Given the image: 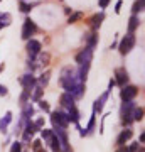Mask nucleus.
I'll use <instances>...</instances> for the list:
<instances>
[{
	"instance_id": "f257e3e1",
	"label": "nucleus",
	"mask_w": 145,
	"mask_h": 152,
	"mask_svg": "<svg viewBox=\"0 0 145 152\" xmlns=\"http://www.w3.org/2000/svg\"><path fill=\"white\" fill-rule=\"evenodd\" d=\"M135 42H137V39H135V34L133 32H128V34H125L123 39L120 41V53L122 54H128L130 51L135 48Z\"/></svg>"
},
{
	"instance_id": "f03ea898",
	"label": "nucleus",
	"mask_w": 145,
	"mask_h": 152,
	"mask_svg": "<svg viewBox=\"0 0 145 152\" xmlns=\"http://www.w3.org/2000/svg\"><path fill=\"white\" fill-rule=\"evenodd\" d=\"M137 107L135 105V102L132 100V102H123V105H122V122H123V125H130L133 120H132V113H133V108Z\"/></svg>"
},
{
	"instance_id": "7ed1b4c3",
	"label": "nucleus",
	"mask_w": 145,
	"mask_h": 152,
	"mask_svg": "<svg viewBox=\"0 0 145 152\" xmlns=\"http://www.w3.org/2000/svg\"><path fill=\"white\" fill-rule=\"evenodd\" d=\"M51 120H52V125L54 127H61V129H66L69 125V120H68V113L64 112H52L51 113Z\"/></svg>"
},
{
	"instance_id": "20e7f679",
	"label": "nucleus",
	"mask_w": 145,
	"mask_h": 152,
	"mask_svg": "<svg viewBox=\"0 0 145 152\" xmlns=\"http://www.w3.org/2000/svg\"><path fill=\"white\" fill-rule=\"evenodd\" d=\"M37 31V27H36V22L31 19V17H27L26 20H24V27H22V39H26V41H29L31 39V36H34V32Z\"/></svg>"
},
{
	"instance_id": "39448f33",
	"label": "nucleus",
	"mask_w": 145,
	"mask_h": 152,
	"mask_svg": "<svg viewBox=\"0 0 145 152\" xmlns=\"http://www.w3.org/2000/svg\"><path fill=\"white\" fill-rule=\"evenodd\" d=\"M137 95H138V88L137 86H122L120 98H122L123 102H132V100H135Z\"/></svg>"
},
{
	"instance_id": "423d86ee",
	"label": "nucleus",
	"mask_w": 145,
	"mask_h": 152,
	"mask_svg": "<svg viewBox=\"0 0 145 152\" xmlns=\"http://www.w3.org/2000/svg\"><path fill=\"white\" fill-rule=\"evenodd\" d=\"M41 42L36 41V39H29L27 41V53H29V59H34V58H37V54L41 53Z\"/></svg>"
},
{
	"instance_id": "0eeeda50",
	"label": "nucleus",
	"mask_w": 145,
	"mask_h": 152,
	"mask_svg": "<svg viewBox=\"0 0 145 152\" xmlns=\"http://www.w3.org/2000/svg\"><path fill=\"white\" fill-rule=\"evenodd\" d=\"M115 85H118V86H127V83H128V71L125 69V68H117L115 69Z\"/></svg>"
},
{
	"instance_id": "6e6552de",
	"label": "nucleus",
	"mask_w": 145,
	"mask_h": 152,
	"mask_svg": "<svg viewBox=\"0 0 145 152\" xmlns=\"http://www.w3.org/2000/svg\"><path fill=\"white\" fill-rule=\"evenodd\" d=\"M93 59V49L90 48H85L83 51H79L76 54V63L78 64H85V63H91Z\"/></svg>"
},
{
	"instance_id": "1a4fd4ad",
	"label": "nucleus",
	"mask_w": 145,
	"mask_h": 152,
	"mask_svg": "<svg viewBox=\"0 0 145 152\" xmlns=\"http://www.w3.org/2000/svg\"><path fill=\"white\" fill-rule=\"evenodd\" d=\"M110 90H106V91L103 93L101 96L98 98L96 102H95V107H93V112L95 113H101L103 112V108H105V103H106V100H108V96H110Z\"/></svg>"
},
{
	"instance_id": "9d476101",
	"label": "nucleus",
	"mask_w": 145,
	"mask_h": 152,
	"mask_svg": "<svg viewBox=\"0 0 145 152\" xmlns=\"http://www.w3.org/2000/svg\"><path fill=\"white\" fill-rule=\"evenodd\" d=\"M19 81H20L24 90H32V88L37 85V80H36V76H32V75H24Z\"/></svg>"
},
{
	"instance_id": "9b49d317",
	"label": "nucleus",
	"mask_w": 145,
	"mask_h": 152,
	"mask_svg": "<svg viewBox=\"0 0 145 152\" xmlns=\"http://www.w3.org/2000/svg\"><path fill=\"white\" fill-rule=\"evenodd\" d=\"M132 135H133V132L130 130V129H125V130H122V134H120L118 137H117V145H125V142L130 140L132 139Z\"/></svg>"
},
{
	"instance_id": "f8f14e48",
	"label": "nucleus",
	"mask_w": 145,
	"mask_h": 152,
	"mask_svg": "<svg viewBox=\"0 0 145 152\" xmlns=\"http://www.w3.org/2000/svg\"><path fill=\"white\" fill-rule=\"evenodd\" d=\"M103 20H105V14L100 12V14H96V15H93L91 19H90V26H91L93 31H96V29H100V26H101Z\"/></svg>"
},
{
	"instance_id": "ddd939ff",
	"label": "nucleus",
	"mask_w": 145,
	"mask_h": 152,
	"mask_svg": "<svg viewBox=\"0 0 145 152\" xmlns=\"http://www.w3.org/2000/svg\"><path fill=\"white\" fill-rule=\"evenodd\" d=\"M59 102H61V105H63L64 108L69 110L71 107H74V102H76V100L71 96L69 93H63V95H61V98H59Z\"/></svg>"
},
{
	"instance_id": "4468645a",
	"label": "nucleus",
	"mask_w": 145,
	"mask_h": 152,
	"mask_svg": "<svg viewBox=\"0 0 145 152\" xmlns=\"http://www.w3.org/2000/svg\"><path fill=\"white\" fill-rule=\"evenodd\" d=\"M86 48H90V49H95V46L98 44V34L96 31H91V32L86 36Z\"/></svg>"
},
{
	"instance_id": "2eb2a0df",
	"label": "nucleus",
	"mask_w": 145,
	"mask_h": 152,
	"mask_svg": "<svg viewBox=\"0 0 145 152\" xmlns=\"http://www.w3.org/2000/svg\"><path fill=\"white\" fill-rule=\"evenodd\" d=\"M68 120H69V124H74V125L79 122V112L76 108V105L68 110Z\"/></svg>"
},
{
	"instance_id": "dca6fc26",
	"label": "nucleus",
	"mask_w": 145,
	"mask_h": 152,
	"mask_svg": "<svg viewBox=\"0 0 145 152\" xmlns=\"http://www.w3.org/2000/svg\"><path fill=\"white\" fill-rule=\"evenodd\" d=\"M10 122H12V112H7L5 117L0 120V130L4 132V134L7 132V127H9V124H10Z\"/></svg>"
},
{
	"instance_id": "f3484780",
	"label": "nucleus",
	"mask_w": 145,
	"mask_h": 152,
	"mask_svg": "<svg viewBox=\"0 0 145 152\" xmlns=\"http://www.w3.org/2000/svg\"><path fill=\"white\" fill-rule=\"evenodd\" d=\"M49 145H51V149H52V152H61V144H59V139H58V135L52 132V137H51V140L47 142Z\"/></svg>"
},
{
	"instance_id": "a211bd4d",
	"label": "nucleus",
	"mask_w": 145,
	"mask_h": 152,
	"mask_svg": "<svg viewBox=\"0 0 145 152\" xmlns=\"http://www.w3.org/2000/svg\"><path fill=\"white\" fill-rule=\"evenodd\" d=\"M138 26H140V19L137 15H132L128 20V32H135L138 29Z\"/></svg>"
},
{
	"instance_id": "6ab92c4d",
	"label": "nucleus",
	"mask_w": 145,
	"mask_h": 152,
	"mask_svg": "<svg viewBox=\"0 0 145 152\" xmlns=\"http://www.w3.org/2000/svg\"><path fill=\"white\" fill-rule=\"evenodd\" d=\"M49 76H51V71H46V73H42V75H41V78L37 80V86H41V88H46V86H47Z\"/></svg>"
},
{
	"instance_id": "aec40b11",
	"label": "nucleus",
	"mask_w": 145,
	"mask_h": 152,
	"mask_svg": "<svg viewBox=\"0 0 145 152\" xmlns=\"http://www.w3.org/2000/svg\"><path fill=\"white\" fill-rule=\"evenodd\" d=\"M12 22V15L9 12H4V14H0V26L2 27H7V26H10Z\"/></svg>"
},
{
	"instance_id": "412c9836",
	"label": "nucleus",
	"mask_w": 145,
	"mask_h": 152,
	"mask_svg": "<svg viewBox=\"0 0 145 152\" xmlns=\"http://www.w3.org/2000/svg\"><path fill=\"white\" fill-rule=\"evenodd\" d=\"M142 118H144V108L142 107H135L133 113H132V120L133 122H140Z\"/></svg>"
},
{
	"instance_id": "4be33fe9",
	"label": "nucleus",
	"mask_w": 145,
	"mask_h": 152,
	"mask_svg": "<svg viewBox=\"0 0 145 152\" xmlns=\"http://www.w3.org/2000/svg\"><path fill=\"white\" fill-rule=\"evenodd\" d=\"M95 122H96V113L93 112V115H91V118H90V122H88V127L85 129V132H86V135H90L93 132V129H95Z\"/></svg>"
},
{
	"instance_id": "5701e85b",
	"label": "nucleus",
	"mask_w": 145,
	"mask_h": 152,
	"mask_svg": "<svg viewBox=\"0 0 145 152\" xmlns=\"http://www.w3.org/2000/svg\"><path fill=\"white\" fill-rule=\"evenodd\" d=\"M142 10H144V0H137V2L133 4V7H132V14L137 15V14L142 12Z\"/></svg>"
},
{
	"instance_id": "b1692460",
	"label": "nucleus",
	"mask_w": 145,
	"mask_h": 152,
	"mask_svg": "<svg viewBox=\"0 0 145 152\" xmlns=\"http://www.w3.org/2000/svg\"><path fill=\"white\" fill-rule=\"evenodd\" d=\"M34 90H36V91L31 93V96H32L34 102H39V100H41V95H42V91H44V88H41V86H37V85H36V86H34Z\"/></svg>"
},
{
	"instance_id": "393cba45",
	"label": "nucleus",
	"mask_w": 145,
	"mask_h": 152,
	"mask_svg": "<svg viewBox=\"0 0 145 152\" xmlns=\"http://www.w3.org/2000/svg\"><path fill=\"white\" fill-rule=\"evenodd\" d=\"M37 56H39V64H44V66L49 64V59H51V56H49L47 53H44V54H42V53H39Z\"/></svg>"
},
{
	"instance_id": "a878e982",
	"label": "nucleus",
	"mask_w": 145,
	"mask_h": 152,
	"mask_svg": "<svg viewBox=\"0 0 145 152\" xmlns=\"http://www.w3.org/2000/svg\"><path fill=\"white\" fill-rule=\"evenodd\" d=\"M31 93H32V90H24V93L20 95V105L27 103V100L31 98Z\"/></svg>"
},
{
	"instance_id": "bb28decb",
	"label": "nucleus",
	"mask_w": 145,
	"mask_h": 152,
	"mask_svg": "<svg viewBox=\"0 0 145 152\" xmlns=\"http://www.w3.org/2000/svg\"><path fill=\"white\" fill-rule=\"evenodd\" d=\"M32 115H34V107H32V105H27L26 110H24V115H22V117H24L26 120H29V117H32Z\"/></svg>"
},
{
	"instance_id": "cd10ccee",
	"label": "nucleus",
	"mask_w": 145,
	"mask_h": 152,
	"mask_svg": "<svg viewBox=\"0 0 145 152\" xmlns=\"http://www.w3.org/2000/svg\"><path fill=\"white\" fill-rule=\"evenodd\" d=\"M81 17H83V14H81V12H74V14H71V15H69L68 22H69V24H74V22H78V20H79Z\"/></svg>"
},
{
	"instance_id": "c85d7f7f",
	"label": "nucleus",
	"mask_w": 145,
	"mask_h": 152,
	"mask_svg": "<svg viewBox=\"0 0 145 152\" xmlns=\"http://www.w3.org/2000/svg\"><path fill=\"white\" fill-rule=\"evenodd\" d=\"M39 107H41V110H44L46 113H51V107H49L47 102H44V100H39Z\"/></svg>"
},
{
	"instance_id": "c756f323",
	"label": "nucleus",
	"mask_w": 145,
	"mask_h": 152,
	"mask_svg": "<svg viewBox=\"0 0 145 152\" xmlns=\"http://www.w3.org/2000/svg\"><path fill=\"white\" fill-rule=\"evenodd\" d=\"M41 135H42V140L49 142L52 137V130H41Z\"/></svg>"
},
{
	"instance_id": "7c9ffc66",
	"label": "nucleus",
	"mask_w": 145,
	"mask_h": 152,
	"mask_svg": "<svg viewBox=\"0 0 145 152\" xmlns=\"http://www.w3.org/2000/svg\"><path fill=\"white\" fill-rule=\"evenodd\" d=\"M10 152H22V144L20 142H14L10 147Z\"/></svg>"
},
{
	"instance_id": "2f4dec72",
	"label": "nucleus",
	"mask_w": 145,
	"mask_h": 152,
	"mask_svg": "<svg viewBox=\"0 0 145 152\" xmlns=\"http://www.w3.org/2000/svg\"><path fill=\"white\" fill-rule=\"evenodd\" d=\"M31 9H32V5H31V4H27V2H20V10L22 12H31Z\"/></svg>"
},
{
	"instance_id": "473e14b6",
	"label": "nucleus",
	"mask_w": 145,
	"mask_h": 152,
	"mask_svg": "<svg viewBox=\"0 0 145 152\" xmlns=\"http://www.w3.org/2000/svg\"><path fill=\"white\" fill-rule=\"evenodd\" d=\"M34 125H36V129H37V130H42L44 118H39V120H36V122H34Z\"/></svg>"
},
{
	"instance_id": "72a5a7b5",
	"label": "nucleus",
	"mask_w": 145,
	"mask_h": 152,
	"mask_svg": "<svg viewBox=\"0 0 145 152\" xmlns=\"http://www.w3.org/2000/svg\"><path fill=\"white\" fill-rule=\"evenodd\" d=\"M137 151H138V142H133V144L127 149V152H137Z\"/></svg>"
},
{
	"instance_id": "f704fd0d",
	"label": "nucleus",
	"mask_w": 145,
	"mask_h": 152,
	"mask_svg": "<svg viewBox=\"0 0 145 152\" xmlns=\"http://www.w3.org/2000/svg\"><path fill=\"white\" fill-rule=\"evenodd\" d=\"M32 145H34V151L36 152H42V149H41V140H34Z\"/></svg>"
},
{
	"instance_id": "c9c22d12",
	"label": "nucleus",
	"mask_w": 145,
	"mask_h": 152,
	"mask_svg": "<svg viewBox=\"0 0 145 152\" xmlns=\"http://www.w3.org/2000/svg\"><path fill=\"white\" fill-rule=\"evenodd\" d=\"M122 5H123V2H122V0H118V2H117V5H115V12H117V14H120Z\"/></svg>"
},
{
	"instance_id": "e433bc0d",
	"label": "nucleus",
	"mask_w": 145,
	"mask_h": 152,
	"mask_svg": "<svg viewBox=\"0 0 145 152\" xmlns=\"http://www.w3.org/2000/svg\"><path fill=\"white\" fill-rule=\"evenodd\" d=\"M108 4H110V0H100V7H101V9H106Z\"/></svg>"
},
{
	"instance_id": "4c0bfd02",
	"label": "nucleus",
	"mask_w": 145,
	"mask_h": 152,
	"mask_svg": "<svg viewBox=\"0 0 145 152\" xmlns=\"http://www.w3.org/2000/svg\"><path fill=\"white\" fill-rule=\"evenodd\" d=\"M2 95H7V88L4 86V85H0V96Z\"/></svg>"
},
{
	"instance_id": "58836bf2",
	"label": "nucleus",
	"mask_w": 145,
	"mask_h": 152,
	"mask_svg": "<svg viewBox=\"0 0 145 152\" xmlns=\"http://www.w3.org/2000/svg\"><path fill=\"white\" fill-rule=\"evenodd\" d=\"M117 152H127V147H125V145H120Z\"/></svg>"
},
{
	"instance_id": "ea45409f",
	"label": "nucleus",
	"mask_w": 145,
	"mask_h": 152,
	"mask_svg": "<svg viewBox=\"0 0 145 152\" xmlns=\"http://www.w3.org/2000/svg\"><path fill=\"white\" fill-rule=\"evenodd\" d=\"M144 140H145V135H144V132L140 134V144H144Z\"/></svg>"
},
{
	"instance_id": "a19ab883",
	"label": "nucleus",
	"mask_w": 145,
	"mask_h": 152,
	"mask_svg": "<svg viewBox=\"0 0 145 152\" xmlns=\"http://www.w3.org/2000/svg\"><path fill=\"white\" fill-rule=\"evenodd\" d=\"M4 69H5V64H0V73H2Z\"/></svg>"
},
{
	"instance_id": "79ce46f5",
	"label": "nucleus",
	"mask_w": 145,
	"mask_h": 152,
	"mask_svg": "<svg viewBox=\"0 0 145 152\" xmlns=\"http://www.w3.org/2000/svg\"><path fill=\"white\" fill-rule=\"evenodd\" d=\"M20 2H26V0H20Z\"/></svg>"
},
{
	"instance_id": "37998d69",
	"label": "nucleus",
	"mask_w": 145,
	"mask_h": 152,
	"mask_svg": "<svg viewBox=\"0 0 145 152\" xmlns=\"http://www.w3.org/2000/svg\"><path fill=\"white\" fill-rule=\"evenodd\" d=\"M0 2H2V0H0Z\"/></svg>"
}]
</instances>
